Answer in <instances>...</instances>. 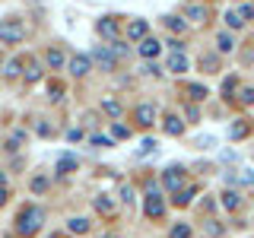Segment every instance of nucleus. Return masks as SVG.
<instances>
[{
    "instance_id": "f3484780",
    "label": "nucleus",
    "mask_w": 254,
    "mask_h": 238,
    "mask_svg": "<svg viewBox=\"0 0 254 238\" xmlns=\"http://www.w3.org/2000/svg\"><path fill=\"white\" fill-rule=\"evenodd\" d=\"M194 235V229H190V222H175L169 229V238H190Z\"/></svg>"
},
{
    "instance_id": "0eeeda50",
    "label": "nucleus",
    "mask_w": 254,
    "mask_h": 238,
    "mask_svg": "<svg viewBox=\"0 0 254 238\" xmlns=\"http://www.w3.org/2000/svg\"><path fill=\"white\" fill-rule=\"evenodd\" d=\"M89 60H92V63H99L102 70H115V54H111L108 48H92Z\"/></svg>"
},
{
    "instance_id": "72a5a7b5",
    "label": "nucleus",
    "mask_w": 254,
    "mask_h": 238,
    "mask_svg": "<svg viewBox=\"0 0 254 238\" xmlns=\"http://www.w3.org/2000/svg\"><path fill=\"white\" fill-rule=\"evenodd\" d=\"M226 26H229V29H238V26H242V19H238V13H235V10H229V13H226Z\"/></svg>"
},
{
    "instance_id": "6ab92c4d",
    "label": "nucleus",
    "mask_w": 254,
    "mask_h": 238,
    "mask_svg": "<svg viewBox=\"0 0 254 238\" xmlns=\"http://www.w3.org/2000/svg\"><path fill=\"white\" fill-rule=\"evenodd\" d=\"M140 54H143V58H156V54H159V42L146 35V38L140 42Z\"/></svg>"
},
{
    "instance_id": "7ed1b4c3",
    "label": "nucleus",
    "mask_w": 254,
    "mask_h": 238,
    "mask_svg": "<svg viewBox=\"0 0 254 238\" xmlns=\"http://www.w3.org/2000/svg\"><path fill=\"white\" fill-rule=\"evenodd\" d=\"M143 213H146L149 219H162V216H165V200H162V194H146V197H143Z\"/></svg>"
},
{
    "instance_id": "2f4dec72",
    "label": "nucleus",
    "mask_w": 254,
    "mask_h": 238,
    "mask_svg": "<svg viewBox=\"0 0 254 238\" xmlns=\"http://www.w3.org/2000/svg\"><path fill=\"white\" fill-rule=\"evenodd\" d=\"M235 13H238V19H242V22H245V19H254V6H251V3H242Z\"/></svg>"
},
{
    "instance_id": "6e6552de",
    "label": "nucleus",
    "mask_w": 254,
    "mask_h": 238,
    "mask_svg": "<svg viewBox=\"0 0 254 238\" xmlns=\"http://www.w3.org/2000/svg\"><path fill=\"white\" fill-rule=\"evenodd\" d=\"M162 130L169 133V137H181V133H185V121H181L178 115H165L162 118Z\"/></svg>"
},
{
    "instance_id": "f257e3e1",
    "label": "nucleus",
    "mask_w": 254,
    "mask_h": 238,
    "mask_svg": "<svg viewBox=\"0 0 254 238\" xmlns=\"http://www.w3.org/2000/svg\"><path fill=\"white\" fill-rule=\"evenodd\" d=\"M42 226H45V210H42V206H38V203H22L19 213H16V222H13L16 235H19V238H32V235L42 232Z\"/></svg>"
},
{
    "instance_id": "412c9836",
    "label": "nucleus",
    "mask_w": 254,
    "mask_h": 238,
    "mask_svg": "<svg viewBox=\"0 0 254 238\" xmlns=\"http://www.w3.org/2000/svg\"><path fill=\"white\" fill-rule=\"evenodd\" d=\"M162 22H165V29H172V32H178V35H181V32H185V29H188V22H185V19H181V16H165V19H162Z\"/></svg>"
},
{
    "instance_id": "cd10ccee",
    "label": "nucleus",
    "mask_w": 254,
    "mask_h": 238,
    "mask_svg": "<svg viewBox=\"0 0 254 238\" xmlns=\"http://www.w3.org/2000/svg\"><path fill=\"white\" fill-rule=\"evenodd\" d=\"M6 76H19L22 73V60L19 58H13V60H6V70H3Z\"/></svg>"
},
{
    "instance_id": "79ce46f5",
    "label": "nucleus",
    "mask_w": 254,
    "mask_h": 238,
    "mask_svg": "<svg viewBox=\"0 0 254 238\" xmlns=\"http://www.w3.org/2000/svg\"><path fill=\"white\" fill-rule=\"evenodd\" d=\"M143 149H146V153H149V149H156V140H153V137H146V140H143Z\"/></svg>"
},
{
    "instance_id": "aec40b11",
    "label": "nucleus",
    "mask_w": 254,
    "mask_h": 238,
    "mask_svg": "<svg viewBox=\"0 0 254 238\" xmlns=\"http://www.w3.org/2000/svg\"><path fill=\"white\" fill-rule=\"evenodd\" d=\"M194 197H197V187H181L178 197H175V206H188Z\"/></svg>"
},
{
    "instance_id": "ea45409f",
    "label": "nucleus",
    "mask_w": 254,
    "mask_h": 238,
    "mask_svg": "<svg viewBox=\"0 0 254 238\" xmlns=\"http://www.w3.org/2000/svg\"><path fill=\"white\" fill-rule=\"evenodd\" d=\"M35 130L42 133V137H51V133H54V130H51V124H42V121H38V127H35Z\"/></svg>"
},
{
    "instance_id": "9b49d317",
    "label": "nucleus",
    "mask_w": 254,
    "mask_h": 238,
    "mask_svg": "<svg viewBox=\"0 0 254 238\" xmlns=\"http://www.w3.org/2000/svg\"><path fill=\"white\" fill-rule=\"evenodd\" d=\"M127 35H130V42H143V38L149 35V22L146 19H133L130 26H127Z\"/></svg>"
},
{
    "instance_id": "9d476101",
    "label": "nucleus",
    "mask_w": 254,
    "mask_h": 238,
    "mask_svg": "<svg viewBox=\"0 0 254 238\" xmlns=\"http://www.w3.org/2000/svg\"><path fill=\"white\" fill-rule=\"evenodd\" d=\"M92 206H95V213H99V216H115V200H111L108 194L92 197Z\"/></svg>"
},
{
    "instance_id": "c756f323",
    "label": "nucleus",
    "mask_w": 254,
    "mask_h": 238,
    "mask_svg": "<svg viewBox=\"0 0 254 238\" xmlns=\"http://www.w3.org/2000/svg\"><path fill=\"white\" fill-rule=\"evenodd\" d=\"M45 190H48V178H42V175L32 178V194H45Z\"/></svg>"
},
{
    "instance_id": "a19ab883",
    "label": "nucleus",
    "mask_w": 254,
    "mask_h": 238,
    "mask_svg": "<svg viewBox=\"0 0 254 238\" xmlns=\"http://www.w3.org/2000/svg\"><path fill=\"white\" fill-rule=\"evenodd\" d=\"M238 181H242V184H248V187H251V184H254V175H251V172H242V175H238Z\"/></svg>"
},
{
    "instance_id": "a18cd8bd",
    "label": "nucleus",
    "mask_w": 254,
    "mask_h": 238,
    "mask_svg": "<svg viewBox=\"0 0 254 238\" xmlns=\"http://www.w3.org/2000/svg\"><path fill=\"white\" fill-rule=\"evenodd\" d=\"M51 238H64V235H51Z\"/></svg>"
},
{
    "instance_id": "ddd939ff",
    "label": "nucleus",
    "mask_w": 254,
    "mask_h": 238,
    "mask_svg": "<svg viewBox=\"0 0 254 238\" xmlns=\"http://www.w3.org/2000/svg\"><path fill=\"white\" fill-rule=\"evenodd\" d=\"M248 133H251L248 118H242V121H235L232 127H229V137H232V140H242V137H248Z\"/></svg>"
},
{
    "instance_id": "c85d7f7f",
    "label": "nucleus",
    "mask_w": 254,
    "mask_h": 238,
    "mask_svg": "<svg viewBox=\"0 0 254 238\" xmlns=\"http://www.w3.org/2000/svg\"><path fill=\"white\" fill-rule=\"evenodd\" d=\"M235 86H238V76H226V83H222V95H226V99H232Z\"/></svg>"
},
{
    "instance_id": "f704fd0d",
    "label": "nucleus",
    "mask_w": 254,
    "mask_h": 238,
    "mask_svg": "<svg viewBox=\"0 0 254 238\" xmlns=\"http://www.w3.org/2000/svg\"><path fill=\"white\" fill-rule=\"evenodd\" d=\"M89 143H92V146H102V149H105V146H111V140H108V137H102V133H92V137H89Z\"/></svg>"
},
{
    "instance_id": "423d86ee",
    "label": "nucleus",
    "mask_w": 254,
    "mask_h": 238,
    "mask_svg": "<svg viewBox=\"0 0 254 238\" xmlns=\"http://www.w3.org/2000/svg\"><path fill=\"white\" fill-rule=\"evenodd\" d=\"M133 118H137L140 127H153L156 124V105H153V102H143V105H137Z\"/></svg>"
},
{
    "instance_id": "e433bc0d",
    "label": "nucleus",
    "mask_w": 254,
    "mask_h": 238,
    "mask_svg": "<svg viewBox=\"0 0 254 238\" xmlns=\"http://www.w3.org/2000/svg\"><path fill=\"white\" fill-rule=\"evenodd\" d=\"M185 115H188V121H190V124L200 121V111H197V105H188V108H185Z\"/></svg>"
},
{
    "instance_id": "2eb2a0df",
    "label": "nucleus",
    "mask_w": 254,
    "mask_h": 238,
    "mask_svg": "<svg viewBox=\"0 0 254 238\" xmlns=\"http://www.w3.org/2000/svg\"><path fill=\"white\" fill-rule=\"evenodd\" d=\"M222 206H226L229 213H235L238 206H242V194H238V190H226V194H222Z\"/></svg>"
},
{
    "instance_id": "37998d69",
    "label": "nucleus",
    "mask_w": 254,
    "mask_h": 238,
    "mask_svg": "<svg viewBox=\"0 0 254 238\" xmlns=\"http://www.w3.org/2000/svg\"><path fill=\"white\" fill-rule=\"evenodd\" d=\"M6 197H10V194H6V187H0V206L6 203Z\"/></svg>"
},
{
    "instance_id": "f8f14e48",
    "label": "nucleus",
    "mask_w": 254,
    "mask_h": 238,
    "mask_svg": "<svg viewBox=\"0 0 254 238\" xmlns=\"http://www.w3.org/2000/svg\"><path fill=\"white\" fill-rule=\"evenodd\" d=\"M76 156H61L58 159V175H61V178H64V175H73L76 172Z\"/></svg>"
},
{
    "instance_id": "bb28decb",
    "label": "nucleus",
    "mask_w": 254,
    "mask_h": 238,
    "mask_svg": "<svg viewBox=\"0 0 254 238\" xmlns=\"http://www.w3.org/2000/svg\"><path fill=\"white\" fill-rule=\"evenodd\" d=\"M111 137H115V140H127V137H130V127H124V124H111Z\"/></svg>"
},
{
    "instance_id": "c03bdc74",
    "label": "nucleus",
    "mask_w": 254,
    "mask_h": 238,
    "mask_svg": "<svg viewBox=\"0 0 254 238\" xmlns=\"http://www.w3.org/2000/svg\"><path fill=\"white\" fill-rule=\"evenodd\" d=\"M3 181H6V175H3V172H0V187H3Z\"/></svg>"
},
{
    "instance_id": "1a4fd4ad",
    "label": "nucleus",
    "mask_w": 254,
    "mask_h": 238,
    "mask_svg": "<svg viewBox=\"0 0 254 238\" xmlns=\"http://www.w3.org/2000/svg\"><path fill=\"white\" fill-rule=\"evenodd\" d=\"M89 67H92V60L86 58V54H73V58H70V73L73 76H86Z\"/></svg>"
},
{
    "instance_id": "c9c22d12",
    "label": "nucleus",
    "mask_w": 254,
    "mask_h": 238,
    "mask_svg": "<svg viewBox=\"0 0 254 238\" xmlns=\"http://www.w3.org/2000/svg\"><path fill=\"white\" fill-rule=\"evenodd\" d=\"M238 102L242 105H254V89H242L238 92Z\"/></svg>"
},
{
    "instance_id": "7c9ffc66",
    "label": "nucleus",
    "mask_w": 254,
    "mask_h": 238,
    "mask_svg": "<svg viewBox=\"0 0 254 238\" xmlns=\"http://www.w3.org/2000/svg\"><path fill=\"white\" fill-rule=\"evenodd\" d=\"M188 95H190L194 102H200V99H206V86H200V83H197V86H190Z\"/></svg>"
},
{
    "instance_id": "39448f33",
    "label": "nucleus",
    "mask_w": 254,
    "mask_h": 238,
    "mask_svg": "<svg viewBox=\"0 0 254 238\" xmlns=\"http://www.w3.org/2000/svg\"><path fill=\"white\" fill-rule=\"evenodd\" d=\"M95 32H99L102 38H108V42H118V35H121V26H118L115 16H102V19L95 22Z\"/></svg>"
},
{
    "instance_id": "4468645a",
    "label": "nucleus",
    "mask_w": 254,
    "mask_h": 238,
    "mask_svg": "<svg viewBox=\"0 0 254 238\" xmlns=\"http://www.w3.org/2000/svg\"><path fill=\"white\" fill-rule=\"evenodd\" d=\"M185 19H190V22H203V19H206V6H200V3H188Z\"/></svg>"
},
{
    "instance_id": "f03ea898",
    "label": "nucleus",
    "mask_w": 254,
    "mask_h": 238,
    "mask_svg": "<svg viewBox=\"0 0 254 238\" xmlns=\"http://www.w3.org/2000/svg\"><path fill=\"white\" fill-rule=\"evenodd\" d=\"M26 38V26H22L19 19H0V42L6 45H16Z\"/></svg>"
},
{
    "instance_id": "473e14b6",
    "label": "nucleus",
    "mask_w": 254,
    "mask_h": 238,
    "mask_svg": "<svg viewBox=\"0 0 254 238\" xmlns=\"http://www.w3.org/2000/svg\"><path fill=\"white\" fill-rule=\"evenodd\" d=\"M213 143H216L213 137H194V146L197 149H213Z\"/></svg>"
},
{
    "instance_id": "393cba45",
    "label": "nucleus",
    "mask_w": 254,
    "mask_h": 238,
    "mask_svg": "<svg viewBox=\"0 0 254 238\" xmlns=\"http://www.w3.org/2000/svg\"><path fill=\"white\" fill-rule=\"evenodd\" d=\"M19 146H26V130H16V133H10V140H6V149H19Z\"/></svg>"
},
{
    "instance_id": "58836bf2",
    "label": "nucleus",
    "mask_w": 254,
    "mask_h": 238,
    "mask_svg": "<svg viewBox=\"0 0 254 238\" xmlns=\"http://www.w3.org/2000/svg\"><path fill=\"white\" fill-rule=\"evenodd\" d=\"M121 200H124L127 206H130V203H133V190H130V187H127V184L121 187Z\"/></svg>"
},
{
    "instance_id": "a878e982",
    "label": "nucleus",
    "mask_w": 254,
    "mask_h": 238,
    "mask_svg": "<svg viewBox=\"0 0 254 238\" xmlns=\"http://www.w3.org/2000/svg\"><path fill=\"white\" fill-rule=\"evenodd\" d=\"M200 67L206 70V73H219V60L213 58V54H203V58H200Z\"/></svg>"
},
{
    "instance_id": "4c0bfd02",
    "label": "nucleus",
    "mask_w": 254,
    "mask_h": 238,
    "mask_svg": "<svg viewBox=\"0 0 254 238\" xmlns=\"http://www.w3.org/2000/svg\"><path fill=\"white\" fill-rule=\"evenodd\" d=\"M38 70H42L38 63H29V73H26V79H29V83H35V79H38Z\"/></svg>"
},
{
    "instance_id": "5701e85b",
    "label": "nucleus",
    "mask_w": 254,
    "mask_h": 238,
    "mask_svg": "<svg viewBox=\"0 0 254 238\" xmlns=\"http://www.w3.org/2000/svg\"><path fill=\"white\" fill-rule=\"evenodd\" d=\"M102 108H105V115L108 118H115V121H118V118H121V102H115V99H105V102H102Z\"/></svg>"
},
{
    "instance_id": "b1692460",
    "label": "nucleus",
    "mask_w": 254,
    "mask_h": 238,
    "mask_svg": "<svg viewBox=\"0 0 254 238\" xmlns=\"http://www.w3.org/2000/svg\"><path fill=\"white\" fill-rule=\"evenodd\" d=\"M216 48H219L222 54H229V51H232V48H235L232 35H229V32H219V35H216Z\"/></svg>"
},
{
    "instance_id": "dca6fc26",
    "label": "nucleus",
    "mask_w": 254,
    "mask_h": 238,
    "mask_svg": "<svg viewBox=\"0 0 254 238\" xmlns=\"http://www.w3.org/2000/svg\"><path fill=\"white\" fill-rule=\"evenodd\" d=\"M185 70H188L185 54H169V73H185Z\"/></svg>"
},
{
    "instance_id": "a211bd4d",
    "label": "nucleus",
    "mask_w": 254,
    "mask_h": 238,
    "mask_svg": "<svg viewBox=\"0 0 254 238\" xmlns=\"http://www.w3.org/2000/svg\"><path fill=\"white\" fill-rule=\"evenodd\" d=\"M67 229H70V232H73V235H86V232H89V219H83V216H76V219H70L67 222Z\"/></svg>"
},
{
    "instance_id": "20e7f679",
    "label": "nucleus",
    "mask_w": 254,
    "mask_h": 238,
    "mask_svg": "<svg viewBox=\"0 0 254 238\" xmlns=\"http://www.w3.org/2000/svg\"><path fill=\"white\" fill-rule=\"evenodd\" d=\"M162 187L165 190H181V187H185V169H181V165L165 169L162 172Z\"/></svg>"
},
{
    "instance_id": "4be33fe9",
    "label": "nucleus",
    "mask_w": 254,
    "mask_h": 238,
    "mask_svg": "<svg viewBox=\"0 0 254 238\" xmlns=\"http://www.w3.org/2000/svg\"><path fill=\"white\" fill-rule=\"evenodd\" d=\"M45 60H48V67H51V70H61L64 67V54L58 51V48H51V51L45 54Z\"/></svg>"
}]
</instances>
